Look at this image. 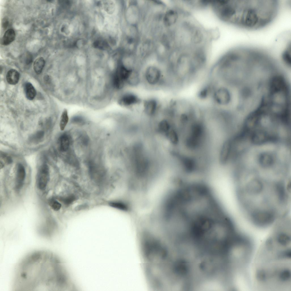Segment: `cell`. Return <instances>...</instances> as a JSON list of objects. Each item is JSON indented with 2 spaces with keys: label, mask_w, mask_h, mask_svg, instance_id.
<instances>
[{
  "label": "cell",
  "mask_w": 291,
  "mask_h": 291,
  "mask_svg": "<svg viewBox=\"0 0 291 291\" xmlns=\"http://www.w3.org/2000/svg\"><path fill=\"white\" fill-rule=\"evenodd\" d=\"M65 270L53 253L36 251L24 257L17 265L13 289L18 291H57L68 286Z\"/></svg>",
  "instance_id": "1"
},
{
  "label": "cell",
  "mask_w": 291,
  "mask_h": 291,
  "mask_svg": "<svg viewBox=\"0 0 291 291\" xmlns=\"http://www.w3.org/2000/svg\"><path fill=\"white\" fill-rule=\"evenodd\" d=\"M210 6L223 22L255 30L265 27L275 19L279 5L277 0H212Z\"/></svg>",
  "instance_id": "2"
},
{
  "label": "cell",
  "mask_w": 291,
  "mask_h": 291,
  "mask_svg": "<svg viewBox=\"0 0 291 291\" xmlns=\"http://www.w3.org/2000/svg\"><path fill=\"white\" fill-rule=\"evenodd\" d=\"M145 76L148 83L151 85L154 86L159 82L161 77V72L158 67L151 66L146 69Z\"/></svg>",
  "instance_id": "3"
},
{
  "label": "cell",
  "mask_w": 291,
  "mask_h": 291,
  "mask_svg": "<svg viewBox=\"0 0 291 291\" xmlns=\"http://www.w3.org/2000/svg\"><path fill=\"white\" fill-rule=\"evenodd\" d=\"M49 178V170L48 166L46 164L43 165L38 172L36 184L38 188L40 190H43L46 188Z\"/></svg>",
  "instance_id": "4"
},
{
  "label": "cell",
  "mask_w": 291,
  "mask_h": 291,
  "mask_svg": "<svg viewBox=\"0 0 291 291\" xmlns=\"http://www.w3.org/2000/svg\"><path fill=\"white\" fill-rule=\"evenodd\" d=\"M191 130V133L188 139L187 144L188 146L193 147L196 146L198 144L202 134L203 128L200 124L197 123L192 125Z\"/></svg>",
  "instance_id": "5"
},
{
  "label": "cell",
  "mask_w": 291,
  "mask_h": 291,
  "mask_svg": "<svg viewBox=\"0 0 291 291\" xmlns=\"http://www.w3.org/2000/svg\"><path fill=\"white\" fill-rule=\"evenodd\" d=\"M182 8L178 9H170L166 11L164 16L163 21L167 27L173 26L177 22L180 17Z\"/></svg>",
  "instance_id": "6"
},
{
  "label": "cell",
  "mask_w": 291,
  "mask_h": 291,
  "mask_svg": "<svg viewBox=\"0 0 291 291\" xmlns=\"http://www.w3.org/2000/svg\"><path fill=\"white\" fill-rule=\"evenodd\" d=\"M140 99L136 95L131 93H125L118 99V103L124 107H129L138 103Z\"/></svg>",
  "instance_id": "7"
},
{
  "label": "cell",
  "mask_w": 291,
  "mask_h": 291,
  "mask_svg": "<svg viewBox=\"0 0 291 291\" xmlns=\"http://www.w3.org/2000/svg\"><path fill=\"white\" fill-rule=\"evenodd\" d=\"M26 177L25 168L21 164L18 165L17 169L16 180L15 188L19 190L22 187Z\"/></svg>",
  "instance_id": "8"
},
{
  "label": "cell",
  "mask_w": 291,
  "mask_h": 291,
  "mask_svg": "<svg viewBox=\"0 0 291 291\" xmlns=\"http://www.w3.org/2000/svg\"><path fill=\"white\" fill-rule=\"evenodd\" d=\"M231 142L230 140L226 141L222 146L219 156L220 163L224 164L225 163L228 158L231 150Z\"/></svg>",
  "instance_id": "9"
},
{
  "label": "cell",
  "mask_w": 291,
  "mask_h": 291,
  "mask_svg": "<svg viewBox=\"0 0 291 291\" xmlns=\"http://www.w3.org/2000/svg\"><path fill=\"white\" fill-rule=\"evenodd\" d=\"M157 105V102L155 99H147L144 103V112L149 115H153L156 112Z\"/></svg>",
  "instance_id": "10"
},
{
  "label": "cell",
  "mask_w": 291,
  "mask_h": 291,
  "mask_svg": "<svg viewBox=\"0 0 291 291\" xmlns=\"http://www.w3.org/2000/svg\"><path fill=\"white\" fill-rule=\"evenodd\" d=\"M20 74L16 70L12 69L9 70L6 75V80L7 82L10 84L14 85L18 82Z\"/></svg>",
  "instance_id": "11"
},
{
  "label": "cell",
  "mask_w": 291,
  "mask_h": 291,
  "mask_svg": "<svg viewBox=\"0 0 291 291\" xmlns=\"http://www.w3.org/2000/svg\"><path fill=\"white\" fill-rule=\"evenodd\" d=\"M15 36V32L13 29H8L5 32L2 38L1 44L4 45L9 44L14 40Z\"/></svg>",
  "instance_id": "12"
},
{
  "label": "cell",
  "mask_w": 291,
  "mask_h": 291,
  "mask_svg": "<svg viewBox=\"0 0 291 291\" xmlns=\"http://www.w3.org/2000/svg\"><path fill=\"white\" fill-rule=\"evenodd\" d=\"M182 164L186 170L190 172L195 168L196 163L194 160L190 158L182 156L180 157Z\"/></svg>",
  "instance_id": "13"
},
{
  "label": "cell",
  "mask_w": 291,
  "mask_h": 291,
  "mask_svg": "<svg viewBox=\"0 0 291 291\" xmlns=\"http://www.w3.org/2000/svg\"><path fill=\"white\" fill-rule=\"evenodd\" d=\"M282 60L284 64L288 67H290V43H288L286 47L282 53Z\"/></svg>",
  "instance_id": "14"
},
{
  "label": "cell",
  "mask_w": 291,
  "mask_h": 291,
  "mask_svg": "<svg viewBox=\"0 0 291 291\" xmlns=\"http://www.w3.org/2000/svg\"><path fill=\"white\" fill-rule=\"evenodd\" d=\"M24 90L27 98L29 100H32L35 97L36 92L32 85L30 82L26 83L24 86Z\"/></svg>",
  "instance_id": "15"
},
{
  "label": "cell",
  "mask_w": 291,
  "mask_h": 291,
  "mask_svg": "<svg viewBox=\"0 0 291 291\" xmlns=\"http://www.w3.org/2000/svg\"><path fill=\"white\" fill-rule=\"evenodd\" d=\"M45 64V61L43 57L38 58L35 60L33 64V68L36 74H40Z\"/></svg>",
  "instance_id": "16"
},
{
  "label": "cell",
  "mask_w": 291,
  "mask_h": 291,
  "mask_svg": "<svg viewBox=\"0 0 291 291\" xmlns=\"http://www.w3.org/2000/svg\"><path fill=\"white\" fill-rule=\"evenodd\" d=\"M60 149L62 152L66 151L70 145V138L69 136L66 134L61 136L60 139Z\"/></svg>",
  "instance_id": "17"
},
{
  "label": "cell",
  "mask_w": 291,
  "mask_h": 291,
  "mask_svg": "<svg viewBox=\"0 0 291 291\" xmlns=\"http://www.w3.org/2000/svg\"><path fill=\"white\" fill-rule=\"evenodd\" d=\"M69 120L67 110L65 109L62 112L60 122V128L61 130L65 129Z\"/></svg>",
  "instance_id": "18"
},
{
  "label": "cell",
  "mask_w": 291,
  "mask_h": 291,
  "mask_svg": "<svg viewBox=\"0 0 291 291\" xmlns=\"http://www.w3.org/2000/svg\"><path fill=\"white\" fill-rule=\"evenodd\" d=\"M139 81V76L137 73L133 70L126 82L130 85H135L138 83Z\"/></svg>",
  "instance_id": "19"
},
{
  "label": "cell",
  "mask_w": 291,
  "mask_h": 291,
  "mask_svg": "<svg viewBox=\"0 0 291 291\" xmlns=\"http://www.w3.org/2000/svg\"><path fill=\"white\" fill-rule=\"evenodd\" d=\"M158 128L161 132L167 133L169 130L170 125L167 120L164 119L159 123Z\"/></svg>",
  "instance_id": "20"
},
{
  "label": "cell",
  "mask_w": 291,
  "mask_h": 291,
  "mask_svg": "<svg viewBox=\"0 0 291 291\" xmlns=\"http://www.w3.org/2000/svg\"><path fill=\"white\" fill-rule=\"evenodd\" d=\"M167 133V136L171 142L176 144L178 142V137L176 132L173 130H169Z\"/></svg>",
  "instance_id": "21"
},
{
  "label": "cell",
  "mask_w": 291,
  "mask_h": 291,
  "mask_svg": "<svg viewBox=\"0 0 291 291\" xmlns=\"http://www.w3.org/2000/svg\"><path fill=\"white\" fill-rule=\"evenodd\" d=\"M49 204L51 208L54 211H57L61 209V205L58 201L54 199H51L49 201Z\"/></svg>",
  "instance_id": "22"
},
{
  "label": "cell",
  "mask_w": 291,
  "mask_h": 291,
  "mask_svg": "<svg viewBox=\"0 0 291 291\" xmlns=\"http://www.w3.org/2000/svg\"><path fill=\"white\" fill-rule=\"evenodd\" d=\"M72 121L74 123L79 124L84 122V120L83 118L81 117L76 116L74 117L72 119Z\"/></svg>",
  "instance_id": "23"
},
{
  "label": "cell",
  "mask_w": 291,
  "mask_h": 291,
  "mask_svg": "<svg viewBox=\"0 0 291 291\" xmlns=\"http://www.w3.org/2000/svg\"><path fill=\"white\" fill-rule=\"evenodd\" d=\"M75 199V198L73 196H69L63 199V201L66 205L70 204Z\"/></svg>",
  "instance_id": "24"
},
{
  "label": "cell",
  "mask_w": 291,
  "mask_h": 291,
  "mask_svg": "<svg viewBox=\"0 0 291 291\" xmlns=\"http://www.w3.org/2000/svg\"><path fill=\"white\" fill-rule=\"evenodd\" d=\"M9 25L8 19L7 18H4L2 20V26L5 29L7 28Z\"/></svg>",
  "instance_id": "25"
},
{
  "label": "cell",
  "mask_w": 291,
  "mask_h": 291,
  "mask_svg": "<svg viewBox=\"0 0 291 291\" xmlns=\"http://www.w3.org/2000/svg\"><path fill=\"white\" fill-rule=\"evenodd\" d=\"M44 134V132L42 131L37 132L36 135V138L38 139H40L42 138Z\"/></svg>",
  "instance_id": "26"
},
{
  "label": "cell",
  "mask_w": 291,
  "mask_h": 291,
  "mask_svg": "<svg viewBox=\"0 0 291 291\" xmlns=\"http://www.w3.org/2000/svg\"><path fill=\"white\" fill-rule=\"evenodd\" d=\"M32 61V55L30 54H28L27 56L26 59V63L28 64L31 63Z\"/></svg>",
  "instance_id": "27"
}]
</instances>
